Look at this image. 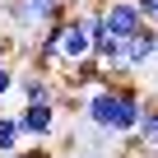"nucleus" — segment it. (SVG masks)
Segmentation results:
<instances>
[{"instance_id": "obj_5", "label": "nucleus", "mask_w": 158, "mask_h": 158, "mask_svg": "<svg viewBox=\"0 0 158 158\" xmlns=\"http://www.w3.org/2000/svg\"><path fill=\"white\" fill-rule=\"evenodd\" d=\"M89 51H93V47H89V28H84V19L70 10L65 23H60V65H70V60H79V56H89Z\"/></svg>"}, {"instance_id": "obj_8", "label": "nucleus", "mask_w": 158, "mask_h": 158, "mask_svg": "<svg viewBox=\"0 0 158 158\" xmlns=\"http://www.w3.org/2000/svg\"><path fill=\"white\" fill-rule=\"evenodd\" d=\"M14 74H19V65H14V60H0V107L14 98Z\"/></svg>"}, {"instance_id": "obj_3", "label": "nucleus", "mask_w": 158, "mask_h": 158, "mask_svg": "<svg viewBox=\"0 0 158 158\" xmlns=\"http://www.w3.org/2000/svg\"><path fill=\"white\" fill-rule=\"evenodd\" d=\"M98 14H102L107 33H116V37H130V33L144 23V14H139V5H135V0H102V5H98Z\"/></svg>"}, {"instance_id": "obj_10", "label": "nucleus", "mask_w": 158, "mask_h": 158, "mask_svg": "<svg viewBox=\"0 0 158 158\" xmlns=\"http://www.w3.org/2000/svg\"><path fill=\"white\" fill-rule=\"evenodd\" d=\"M14 51H19V33L0 28V60H14Z\"/></svg>"}, {"instance_id": "obj_2", "label": "nucleus", "mask_w": 158, "mask_h": 158, "mask_svg": "<svg viewBox=\"0 0 158 158\" xmlns=\"http://www.w3.org/2000/svg\"><path fill=\"white\" fill-rule=\"evenodd\" d=\"M14 93H19V102H56V79H51L47 70L23 65V70L14 74Z\"/></svg>"}, {"instance_id": "obj_7", "label": "nucleus", "mask_w": 158, "mask_h": 158, "mask_svg": "<svg viewBox=\"0 0 158 158\" xmlns=\"http://www.w3.org/2000/svg\"><path fill=\"white\" fill-rule=\"evenodd\" d=\"M135 135H139L144 144H153V139H158V102H149V98H144V112H139Z\"/></svg>"}, {"instance_id": "obj_1", "label": "nucleus", "mask_w": 158, "mask_h": 158, "mask_svg": "<svg viewBox=\"0 0 158 158\" xmlns=\"http://www.w3.org/2000/svg\"><path fill=\"white\" fill-rule=\"evenodd\" d=\"M14 116H19L23 139H51L56 126H60V107H56V102H19Z\"/></svg>"}, {"instance_id": "obj_6", "label": "nucleus", "mask_w": 158, "mask_h": 158, "mask_svg": "<svg viewBox=\"0 0 158 158\" xmlns=\"http://www.w3.org/2000/svg\"><path fill=\"white\" fill-rule=\"evenodd\" d=\"M23 144V130H19V116L14 112H0V158L5 153H14Z\"/></svg>"}, {"instance_id": "obj_4", "label": "nucleus", "mask_w": 158, "mask_h": 158, "mask_svg": "<svg viewBox=\"0 0 158 158\" xmlns=\"http://www.w3.org/2000/svg\"><path fill=\"white\" fill-rule=\"evenodd\" d=\"M153 37H158V28H153V23H139L130 37H121V60H126L130 70H144V65L153 60Z\"/></svg>"}, {"instance_id": "obj_11", "label": "nucleus", "mask_w": 158, "mask_h": 158, "mask_svg": "<svg viewBox=\"0 0 158 158\" xmlns=\"http://www.w3.org/2000/svg\"><path fill=\"white\" fill-rule=\"evenodd\" d=\"M153 60H158V37H153Z\"/></svg>"}, {"instance_id": "obj_9", "label": "nucleus", "mask_w": 158, "mask_h": 158, "mask_svg": "<svg viewBox=\"0 0 158 158\" xmlns=\"http://www.w3.org/2000/svg\"><path fill=\"white\" fill-rule=\"evenodd\" d=\"M5 158H56V153L47 149V139H33V149H23V144H19V149H14V153H5Z\"/></svg>"}]
</instances>
